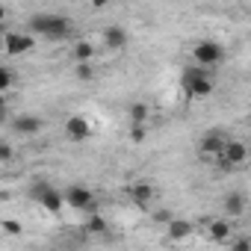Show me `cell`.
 I'll return each instance as SVG.
<instances>
[{
  "label": "cell",
  "instance_id": "cell-9",
  "mask_svg": "<svg viewBox=\"0 0 251 251\" xmlns=\"http://www.w3.org/2000/svg\"><path fill=\"white\" fill-rule=\"evenodd\" d=\"M12 130L18 136H39L42 133V118H36V115H18V118H12Z\"/></svg>",
  "mask_w": 251,
  "mask_h": 251
},
{
  "label": "cell",
  "instance_id": "cell-14",
  "mask_svg": "<svg viewBox=\"0 0 251 251\" xmlns=\"http://www.w3.org/2000/svg\"><path fill=\"white\" fill-rule=\"evenodd\" d=\"M100 39H103V45H106V48H112V50H118V48L127 45V33H124L121 27H106Z\"/></svg>",
  "mask_w": 251,
  "mask_h": 251
},
{
  "label": "cell",
  "instance_id": "cell-16",
  "mask_svg": "<svg viewBox=\"0 0 251 251\" xmlns=\"http://www.w3.org/2000/svg\"><path fill=\"white\" fill-rule=\"evenodd\" d=\"M95 59V45L92 42H77L74 45V62H92Z\"/></svg>",
  "mask_w": 251,
  "mask_h": 251
},
{
  "label": "cell",
  "instance_id": "cell-8",
  "mask_svg": "<svg viewBox=\"0 0 251 251\" xmlns=\"http://www.w3.org/2000/svg\"><path fill=\"white\" fill-rule=\"evenodd\" d=\"M65 136H68L71 142H86V139L92 136V124H89V118L71 115V118L65 121Z\"/></svg>",
  "mask_w": 251,
  "mask_h": 251
},
{
  "label": "cell",
  "instance_id": "cell-27",
  "mask_svg": "<svg viewBox=\"0 0 251 251\" xmlns=\"http://www.w3.org/2000/svg\"><path fill=\"white\" fill-rule=\"evenodd\" d=\"M248 118H251V112H248Z\"/></svg>",
  "mask_w": 251,
  "mask_h": 251
},
{
  "label": "cell",
  "instance_id": "cell-19",
  "mask_svg": "<svg viewBox=\"0 0 251 251\" xmlns=\"http://www.w3.org/2000/svg\"><path fill=\"white\" fill-rule=\"evenodd\" d=\"M86 227H89L92 233H103V230H106L109 225H106V219H103V216H98V213H92V216H89V222H86Z\"/></svg>",
  "mask_w": 251,
  "mask_h": 251
},
{
  "label": "cell",
  "instance_id": "cell-10",
  "mask_svg": "<svg viewBox=\"0 0 251 251\" xmlns=\"http://www.w3.org/2000/svg\"><path fill=\"white\" fill-rule=\"evenodd\" d=\"M166 233H169L175 242H183V239L192 236V222H186V219H169V222H166Z\"/></svg>",
  "mask_w": 251,
  "mask_h": 251
},
{
  "label": "cell",
  "instance_id": "cell-7",
  "mask_svg": "<svg viewBox=\"0 0 251 251\" xmlns=\"http://www.w3.org/2000/svg\"><path fill=\"white\" fill-rule=\"evenodd\" d=\"M248 160V145L245 142H236V139H227L225 142V151H222V157H219V163L225 166V169H236V166H242Z\"/></svg>",
  "mask_w": 251,
  "mask_h": 251
},
{
  "label": "cell",
  "instance_id": "cell-5",
  "mask_svg": "<svg viewBox=\"0 0 251 251\" xmlns=\"http://www.w3.org/2000/svg\"><path fill=\"white\" fill-rule=\"evenodd\" d=\"M36 48V39L33 33H6L3 36V50L6 56H24Z\"/></svg>",
  "mask_w": 251,
  "mask_h": 251
},
{
  "label": "cell",
  "instance_id": "cell-11",
  "mask_svg": "<svg viewBox=\"0 0 251 251\" xmlns=\"http://www.w3.org/2000/svg\"><path fill=\"white\" fill-rule=\"evenodd\" d=\"M130 201H133L136 207H148V204L154 201V186L145 183V180L133 183V186H130Z\"/></svg>",
  "mask_w": 251,
  "mask_h": 251
},
{
  "label": "cell",
  "instance_id": "cell-24",
  "mask_svg": "<svg viewBox=\"0 0 251 251\" xmlns=\"http://www.w3.org/2000/svg\"><path fill=\"white\" fill-rule=\"evenodd\" d=\"M3 230H6V233H12V236H15V233H21L18 222H3Z\"/></svg>",
  "mask_w": 251,
  "mask_h": 251
},
{
  "label": "cell",
  "instance_id": "cell-22",
  "mask_svg": "<svg viewBox=\"0 0 251 251\" xmlns=\"http://www.w3.org/2000/svg\"><path fill=\"white\" fill-rule=\"evenodd\" d=\"M12 80H15V74H12V68L9 65H3V68H0V89H12Z\"/></svg>",
  "mask_w": 251,
  "mask_h": 251
},
{
  "label": "cell",
  "instance_id": "cell-3",
  "mask_svg": "<svg viewBox=\"0 0 251 251\" xmlns=\"http://www.w3.org/2000/svg\"><path fill=\"white\" fill-rule=\"evenodd\" d=\"M192 59L198 65H204V68H219L225 62V48L219 42H213V39H204V42H198L192 48Z\"/></svg>",
  "mask_w": 251,
  "mask_h": 251
},
{
  "label": "cell",
  "instance_id": "cell-15",
  "mask_svg": "<svg viewBox=\"0 0 251 251\" xmlns=\"http://www.w3.org/2000/svg\"><path fill=\"white\" fill-rule=\"evenodd\" d=\"M210 239L213 242H227L230 239V225L225 222V219H216V222H210Z\"/></svg>",
  "mask_w": 251,
  "mask_h": 251
},
{
  "label": "cell",
  "instance_id": "cell-25",
  "mask_svg": "<svg viewBox=\"0 0 251 251\" xmlns=\"http://www.w3.org/2000/svg\"><path fill=\"white\" fill-rule=\"evenodd\" d=\"M233 248L236 251H245V248H251V239H233Z\"/></svg>",
  "mask_w": 251,
  "mask_h": 251
},
{
  "label": "cell",
  "instance_id": "cell-17",
  "mask_svg": "<svg viewBox=\"0 0 251 251\" xmlns=\"http://www.w3.org/2000/svg\"><path fill=\"white\" fill-rule=\"evenodd\" d=\"M148 139V124L145 121H130V142H145Z\"/></svg>",
  "mask_w": 251,
  "mask_h": 251
},
{
  "label": "cell",
  "instance_id": "cell-12",
  "mask_svg": "<svg viewBox=\"0 0 251 251\" xmlns=\"http://www.w3.org/2000/svg\"><path fill=\"white\" fill-rule=\"evenodd\" d=\"M39 204H42V207H45L48 213H59V210H62V207H65L68 201H65V192H56V189L50 186V189H48V192L42 195V201H39Z\"/></svg>",
  "mask_w": 251,
  "mask_h": 251
},
{
  "label": "cell",
  "instance_id": "cell-26",
  "mask_svg": "<svg viewBox=\"0 0 251 251\" xmlns=\"http://www.w3.org/2000/svg\"><path fill=\"white\" fill-rule=\"evenodd\" d=\"M89 3H92L95 9H103V6H109V0H89Z\"/></svg>",
  "mask_w": 251,
  "mask_h": 251
},
{
  "label": "cell",
  "instance_id": "cell-13",
  "mask_svg": "<svg viewBox=\"0 0 251 251\" xmlns=\"http://www.w3.org/2000/svg\"><path fill=\"white\" fill-rule=\"evenodd\" d=\"M222 207H225L227 216H242L245 213V195L242 192H227L225 201H222Z\"/></svg>",
  "mask_w": 251,
  "mask_h": 251
},
{
  "label": "cell",
  "instance_id": "cell-21",
  "mask_svg": "<svg viewBox=\"0 0 251 251\" xmlns=\"http://www.w3.org/2000/svg\"><path fill=\"white\" fill-rule=\"evenodd\" d=\"M130 121H148V106L145 103H130Z\"/></svg>",
  "mask_w": 251,
  "mask_h": 251
},
{
  "label": "cell",
  "instance_id": "cell-23",
  "mask_svg": "<svg viewBox=\"0 0 251 251\" xmlns=\"http://www.w3.org/2000/svg\"><path fill=\"white\" fill-rule=\"evenodd\" d=\"M0 160H3V163L12 160V145L9 142H0Z\"/></svg>",
  "mask_w": 251,
  "mask_h": 251
},
{
  "label": "cell",
  "instance_id": "cell-2",
  "mask_svg": "<svg viewBox=\"0 0 251 251\" xmlns=\"http://www.w3.org/2000/svg\"><path fill=\"white\" fill-rule=\"evenodd\" d=\"M180 86H183V92H186L189 98H210L213 89H216V80H213L210 68H204V65L195 62V65H189V68L183 71Z\"/></svg>",
  "mask_w": 251,
  "mask_h": 251
},
{
  "label": "cell",
  "instance_id": "cell-6",
  "mask_svg": "<svg viewBox=\"0 0 251 251\" xmlns=\"http://www.w3.org/2000/svg\"><path fill=\"white\" fill-rule=\"evenodd\" d=\"M225 142H227V136L222 130H207L198 142V151H201L204 160H219L222 151H225Z\"/></svg>",
  "mask_w": 251,
  "mask_h": 251
},
{
  "label": "cell",
  "instance_id": "cell-20",
  "mask_svg": "<svg viewBox=\"0 0 251 251\" xmlns=\"http://www.w3.org/2000/svg\"><path fill=\"white\" fill-rule=\"evenodd\" d=\"M74 74H77L80 80H95V65H92V62H77Z\"/></svg>",
  "mask_w": 251,
  "mask_h": 251
},
{
  "label": "cell",
  "instance_id": "cell-1",
  "mask_svg": "<svg viewBox=\"0 0 251 251\" xmlns=\"http://www.w3.org/2000/svg\"><path fill=\"white\" fill-rule=\"evenodd\" d=\"M27 27H30L33 36H42L48 42H65L74 33V24L65 15H56V12H36Z\"/></svg>",
  "mask_w": 251,
  "mask_h": 251
},
{
  "label": "cell",
  "instance_id": "cell-18",
  "mask_svg": "<svg viewBox=\"0 0 251 251\" xmlns=\"http://www.w3.org/2000/svg\"><path fill=\"white\" fill-rule=\"evenodd\" d=\"M48 189H50V183H48L45 177H36V180L30 183V198H33V201H42V195H45Z\"/></svg>",
  "mask_w": 251,
  "mask_h": 251
},
{
  "label": "cell",
  "instance_id": "cell-4",
  "mask_svg": "<svg viewBox=\"0 0 251 251\" xmlns=\"http://www.w3.org/2000/svg\"><path fill=\"white\" fill-rule=\"evenodd\" d=\"M65 201H68L74 210L98 213V198H95V192H92V189H86V186H80V183H74V186H68V189H65Z\"/></svg>",
  "mask_w": 251,
  "mask_h": 251
}]
</instances>
